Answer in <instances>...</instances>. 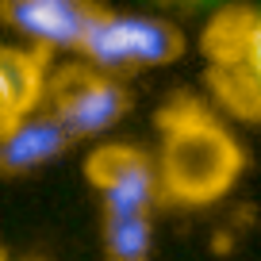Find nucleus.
I'll return each mask as SVG.
<instances>
[{"mask_svg":"<svg viewBox=\"0 0 261 261\" xmlns=\"http://www.w3.org/2000/svg\"><path fill=\"white\" fill-rule=\"evenodd\" d=\"M162 127V188L188 207L215 204L234 188L246 154L238 139L196 96H173L158 112Z\"/></svg>","mask_w":261,"mask_h":261,"instance_id":"obj_1","label":"nucleus"},{"mask_svg":"<svg viewBox=\"0 0 261 261\" xmlns=\"http://www.w3.org/2000/svg\"><path fill=\"white\" fill-rule=\"evenodd\" d=\"M46 112L65 123L73 139H92L127 115L130 96L112 73H100L92 65H62L50 73Z\"/></svg>","mask_w":261,"mask_h":261,"instance_id":"obj_2","label":"nucleus"},{"mask_svg":"<svg viewBox=\"0 0 261 261\" xmlns=\"http://www.w3.org/2000/svg\"><path fill=\"white\" fill-rule=\"evenodd\" d=\"M96 8L100 4H81V0H8L4 19L27 39H35V46L42 50H81Z\"/></svg>","mask_w":261,"mask_h":261,"instance_id":"obj_3","label":"nucleus"},{"mask_svg":"<svg viewBox=\"0 0 261 261\" xmlns=\"http://www.w3.org/2000/svg\"><path fill=\"white\" fill-rule=\"evenodd\" d=\"M50 50L42 46H4L0 50V135L31 119L50 89Z\"/></svg>","mask_w":261,"mask_h":261,"instance_id":"obj_4","label":"nucleus"},{"mask_svg":"<svg viewBox=\"0 0 261 261\" xmlns=\"http://www.w3.org/2000/svg\"><path fill=\"white\" fill-rule=\"evenodd\" d=\"M73 142L77 139L65 130L62 119L42 112V115L23 119L16 130L4 135V142H0V165H4V173H12V177H16V173H31V169H39V165L54 162L58 154H65Z\"/></svg>","mask_w":261,"mask_h":261,"instance_id":"obj_5","label":"nucleus"},{"mask_svg":"<svg viewBox=\"0 0 261 261\" xmlns=\"http://www.w3.org/2000/svg\"><path fill=\"white\" fill-rule=\"evenodd\" d=\"M127 46L130 65H169L185 54V35L169 19L127 16Z\"/></svg>","mask_w":261,"mask_h":261,"instance_id":"obj_6","label":"nucleus"},{"mask_svg":"<svg viewBox=\"0 0 261 261\" xmlns=\"http://www.w3.org/2000/svg\"><path fill=\"white\" fill-rule=\"evenodd\" d=\"M253 12L246 8H223L204 31V54L212 65H238L250 54V35H253Z\"/></svg>","mask_w":261,"mask_h":261,"instance_id":"obj_7","label":"nucleus"},{"mask_svg":"<svg viewBox=\"0 0 261 261\" xmlns=\"http://www.w3.org/2000/svg\"><path fill=\"white\" fill-rule=\"evenodd\" d=\"M150 165H154V158H150L142 146H127V142H104V146H96L89 158H85V180H89V185L104 196L108 188L123 185L127 177L150 169Z\"/></svg>","mask_w":261,"mask_h":261,"instance_id":"obj_8","label":"nucleus"},{"mask_svg":"<svg viewBox=\"0 0 261 261\" xmlns=\"http://www.w3.org/2000/svg\"><path fill=\"white\" fill-rule=\"evenodd\" d=\"M207 81H212V92L223 100V108H230L238 119H261V81L246 62L212 65Z\"/></svg>","mask_w":261,"mask_h":261,"instance_id":"obj_9","label":"nucleus"},{"mask_svg":"<svg viewBox=\"0 0 261 261\" xmlns=\"http://www.w3.org/2000/svg\"><path fill=\"white\" fill-rule=\"evenodd\" d=\"M150 215H104V261H150Z\"/></svg>","mask_w":261,"mask_h":261,"instance_id":"obj_10","label":"nucleus"},{"mask_svg":"<svg viewBox=\"0 0 261 261\" xmlns=\"http://www.w3.org/2000/svg\"><path fill=\"white\" fill-rule=\"evenodd\" d=\"M246 65H250L253 73L261 81V16L253 19V35H250V54H246Z\"/></svg>","mask_w":261,"mask_h":261,"instance_id":"obj_11","label":"nucleus"}]
</instances>
